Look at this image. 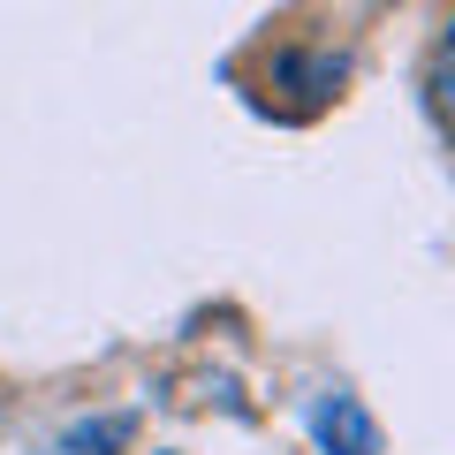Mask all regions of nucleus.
I'll use <instances>...</instances> for the list:
<instances>
[{
	"label": "nucleus",
	"mask_w": 455,
	"mask_h": 455,
	"mask_svg": "<svg viewBox=\"0 0 455 455\" xmlns=\"http://www.w3.org/2000/svg\"><path fill=\"white\" fill-rule=\"evenodd\" d=\"M319 440H326V455H379V433H372V418H364L349 395H326L319 403Z\"/></svg>",
	"instance_id": "obj_1"
},
{
	"label": "nucleus",
	"mask_w": 455,
	"mask_h": 455,
	"mask_svg": "<svg viewBox=\"0 0 455 455\" xmlns=\"http://www.w3.org/2000/svg\"><path fill=\"white\" fill-rule=\"evenodd\" d=\"M114 440H130V418H107V425H76L68 448H114Z\"/></svg>",
	"instance_id": "obj_2"
}]
</instances>
